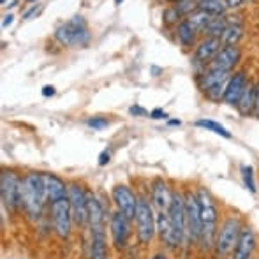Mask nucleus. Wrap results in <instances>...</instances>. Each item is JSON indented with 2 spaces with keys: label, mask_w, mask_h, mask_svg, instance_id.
Masks as SVG:
<instances>
[{
  "label": "nucleus",
  "mask_w": 259,
  "mask_h": 259,
  "mask_svg": "<svg viewBox=\"0 0 259 259\" xmlns=\"http://www.w3.org/2000/svg\"><path fill=\"white\" fill-rule=\"evenodd\" d=\"M48 199L46 196L45 177L41 173H28L21 178L20 184V206L27 211L32 221H37L42 213V208Z\"/></svg>",
  "instance_id": "obj_1"
},
{
  "label": "nucleus",
  "mask_w": 259,
  "mask_h": 259,
  "mask_svg": "<svg viewBox=\"0 0 259 259\" xmlns=\"http://www.w3.org/2000/svg\"><path fill=\"white\" fill-rule=\"evenodd\" d=\"M196 196H198L199 211H201V240L199 243H201L203 250H211L215 247V238H217V205L206 187H199Z\"/></svg>",
  "instance_id": "obj_2"
},
{
  "label": "nucleus",
  "mask_w": 259,
  "mask_h": 259,
  "mask_svg": "<svg viewBox=\"0 0 259 259\" xmlns=\"http://www.w3.org/2000/svg\"><path fill=\"white\" fill-rule=\"evenodd\" d=\"M240 233H242V222L238 217H228L221 229L217 231V238H215V252L217 256L226 257L235 250L236 243H238Z\"/></svg>",
  "instance_id": "obj_3"
},
{
  "label": "nucleus",
  "mask_w": 259,
  "mask_h": 259,
  "mask_svg": "<svg viewBox=\"0 0 259 259\" xmlns=\"http://www.w3.org/2000/svg\"><path fill=\"white\" fill-rule=\"evenodd\" d=\"M55 37L60 45L65 46H85L90 41V34L87 32V25L81 16H76L69 23L58 27Z\"/></svg>",
  "instance_id": "obj_4"
},
{
  "label": "nucleus",
  "mask_w": 259,
  "mask_h": 259,
  "mask_svg": "<svg viewBox=\"0 0 259 259\" xmlns=\"http://www.w3.org/2000/svg\"><path fill=\"white\" fill-rule=\"evenodd\" d=\"M20 184L21 178L14 171L4 169L0 175V196H2V206L13 213L20 206Z\"/></svg>",
  "instance_id": "obj_5"
},
{
  "label": "nucleus",
  "mask_w": 259,
  "mask_h": 259,
  "mask_svg": "<svg viewBox=\"0 0 259 259\" xmlns=\"http://www.w3.org/2000/svg\"><path fill=\"white\" fill-rule=\"evenodd\" d=\"M134 221H136V233H138L140 242L148 243L155 233V219H154V215H152L150 205H148L145 198H138Z\"/></svg>",
  "instance_id": "obj_6"
},
{
  "label": "nucleus",
  "mask_w": 259,
  "mask_h": 259,
  "mask_svg": "<svg viewBox=\"0 0 259 259\" xmlns=\"http://www.w3.org/2000/svg\"><path fill=\"white\" fill-rule=\"evenodd\" d=\"M67 199L71 206L72 221L78 226L89 224V201H87V192L79 184H71L67 187Z\"/></svg>",
  "instance_id": "obj_7"
},
{
  "label": "nucleus",
  "mask_w": 259,
  "mask_h": 259,
  "mask_svg": "<svg viewBox=\"0 0 259 259\" xmlns=\"http://www.w3.org/2000/svg\"><path fill=\"white\" fill-rule=\"evenodd\" d=\"M167 215H169L171 224L175 228L178 247L184 245L185 240L189 238V233H187V221H185V198L180 192H173V201H171V208L167 211Z\"/></svg>",
  "instance_id": "obj_8"
},
{
  "label": "nucleus",
  "mask_w": 259,
  "mask_h": 259,
  "mask_svg": "<svg viewBox=\"0 0 259 259\" xmlns=\"http://www.w3.org/2000/svg\"><path fill=\"white\" fill-rule=\"evenodd\" d=\"M185 198V221H187V233L192 243H199L201 240V211H199L198 196L187 192Z\"/></svg>",
  "instance_id": "obj_9"
},
{
  "label": "nucleus",
  "mask_w": 259,
  "mask_h": 259,
  "mask_svg": "<svg viewBox=\"0 0 259 259\" xmlns=\"http://www.w3.org/2000/svg\"><path fill=\"white\" fill-rule=\"evenodd\" d=\"M50 210H52V222L53 229L60 238H67L71 235V206H69V199H58L55 203H50Z\"/></svg>",
  "instance_id": "obj_10"
},
{
  "label": "nucleus",
  "mask_w": 259,
  "mask_h": 259,
  "mask_svg": "<svg viewBox=\"0 0 259 259\" xmlns=\"http://www.w3.org/2000/svg\"><path fill=\"white\" fill-rule=\"evenodd\" d=\"M113 201L118 206V211H122L127 219H134L138 198H134L133 191L127 185H116L113 189Z\"/></svg>",
  "instance_id": "obj_11"
},
{
  "label": "nucleus",
  "mask_w": 259,
  "mask_h": 259,
  "mask_svg": "<svg viewBox=\"0 0 259 259\" xmlns=\"http://www.w3.org/2000/svg\"><path fill=\"white\" fill-rule=\"evenodd\" d=\"M242 52L238 46H224L219 50V53L211 58V62L208 64V69H222V71H231L236 64L240 62Z\"/></svg>",
  "instance_id": "obj_12"
},
{
  "label": "nucleus",
  "mask_w": 259,
  "mask_h": 259,
  "mask_svg": "<svg viewBox=\"0 0 259 259\" xmlns=\"http://www.w3.org/2000/svg\"><path fill=\"white\" fill-rule=\"evenodd\" d=\"M247 81H249V79H247V76H245V72H243V71L233 74L231 78L228 79V83H226L224 96H222V103H226L229 106H236L240 96H242V92H243V89H245Z\"/></svg>",
  "instance_id": "obj_13"
},
{
  "label": "nucleus",
  "mask_w": 259,
  "mask_h": 259,
  "mask_svg": "<svg viewBox=\"0 0 259 259\" xmlns=\"http://www.w3.org/2000/svg\"><path fill=\"white\" fill-rule=\"evenodd\" d=\"M111 235L116 249H123L127 245V238L131 235V226L129 219L122 211H116V213L111 215Z\"/></svg>",
  "instance_id": "obj_14"
},
{
  "label": "nucleus",
  "mask_w": 259,
  "mask_h": 259,
  "mask_svg": "<svg viewBox=\"0 0 259 259\" xmlns=\"http://www.w3.org/2000/svg\"><path fill=\"white\" fill-rule=\"evenodd\" d=\"M256 250V233L252 228H242L238 243L233 250V259H252Z\"/></svg>",
  "instance_id": "obj_15"
},
{
  "label": "nucleus",
  "mask_w": 259,
  "mask_h": 259,
  "mask_svg": "<svg viewBox=\"0 0 259 259\" xmlns=\"http://www.w3.org/2000/svg\"><path fill=\"white\" fill-rule=\"evenodd\" d=\"M152 199H154V205L157 206L159 211H169L171 201H173V192L169 191V187L166 185V182L157 178L154 182V189H152Z\"/></svg>",
  "instance_id": "obj_16"
},
{
  "label": "nucleus",
  "mask_w": 259,
  "mask_h": 259,
  "mask_svg": "<svg viewBox=\"0 0 259 259\" xmlns=\"http://www.w3.org/2000/svg\"><path fill=\"white\" fill-rule=\"evenodd\" d=\"M90 259H108V247H106L104 226L90 228Z\"/></svg>",
  "instance_id": "obj_17"
},
{
  "label": "nucleus",
  "mask_w": 259,
  "mask_h": 259,
  "mask_svg": "<svg viewBox=\"0 0 259 259\" xmlns=\"http://www.w3.org/2000/svg\"><path fill=\"white\" fill-rule=\"evenodd\" d=\"M229 72H231V71H222V69H208L205 74L198 79L199 89H201L203 92H210V90L215 89V87L224 85V83H228V79H229Z\"/></svg>",
  "instance_id": "obj_18"
},
{
  "label": "nucleus",
  "mask_w": 259,
  "mask_h": 259,
  "mask_svg": "<svg viewBox=\"0 0 259 259\" xmlns=\"http://www.w3.org/2000/svg\"><path fill=\"white\" fill-rule=\"evenodd\" d=\"M45 177V185H46V196H48L50 203H55L58 199L67 198V187L58 177H55L52 173H42Z\"/></svg>",
  "instance_id": "obj_19"
},
{
  "label": "nucleus",
  "mask_w": 259,
  "mask_h": 259,
  "mask_svg": "<svg viewBox=\"0 0 259 259\" xmlns=\"http://www.w3.org/2000/svg\"><path fill=\"white\" fill-rule=\"evenodd\" d=\"M157 228H159L160 238H162V242L166 243L167 247H171V249L178 247L175 228H173V224H171V219L166 211H159V215H157Z\"/></svg>",
  "instance_id": "obj_20"
},
{
  "label": "nucleus",
  "mask_w": 259,
  "mask_h": 259,
  "mask_svg": "<svg viewBox=\"0 0 259 259\" xmlns=\"http://www.w3.org/2000/svg\"><path fill=\"white\" fill-rule=\"evenodd\" d=\"M222 42L219 37H206L205 41H201L198 45V48H196V60L198 62H208L211 60V58L215 57V55L219 53V50H221Z\"/></svg>",
  "instance_id": "obj_21"
},
{
  "label": "nucleus",
  "mask_w": 259,
  "mask_h": 259,
  "mask_svg": "<svg viewBox=\"0 0 259 259\" xmlns=\"http://www.w3.org/2000/svg\"><path fill=\"white\" fill-rule=\"evenodd\" d=\"M254 101H256V85L250 81H247L245 89H243L242 96H240L238 103H236V108H238L240 115L247 116L254 113Z\"/></svg>",
  "instance_id": "obj_22"
},
{
  "label": "nucleus",
  "mask_w": 259,
  "mask_h": 259,
  "mask_svg": "<svg viewBox=\"0 0 259 259\" xmlns=\"http://www.w3.org/2000/svg\"><path fill=\"white\" fill-rule=\"evenodd\" d=\"M242 37H243L242 25H229V27H226V30L222 32V35L219 39H221V42L224 46H236L242 41Z\"/></svg>",
  "instance_id": "obj_23"
},
{
  "label": "nucleus",
  "mask_w": 259,
  "mask_h": 259,
  "mask_svg": "<svg viewBox=\"0 0 259 259\" xmlns=\"http://www.w3.org/2000/svg\"><path fill=\"white\" fill-rule=\"evenodd\" d=\"M213 14L206 13V11H201L198 9L196 13H192L191 16H189V23H191V27L194 28L196 32H205V28L210 25V21L213 20Z\"/></svg>",
  "instance_id": "obj_24"
},
{
  "label": "nucleus",
  "mask_w": 259,
  "mask_h": 259,
  "mask_svg": "<svg viewBox=\"0 0 259 259\" xmlns=\"http://www.w3.org/2000/svg\"><path fill=\"white\" fill-rule=\"evenodd\" d=\"M196 34H198V32H196L194 28L191 27V23H189L187 20L180 21V23H178L177 37H178V41H180L184 46H191L192 42H194V39H196Z\"/></svg>",
  "instance_id": "obj_25"
},
{
  "label": "nucleus",
  "mask_w": 259,
  "mask_h": 259,
  "mask_svg": "<svg viewBox=\"0 0 259 259\" xmlns=\"http://www.w3.org/2000/svg\"><path fill=\"white\" fill-rule=\"evenodd\" d=\"M228 23H226V18L224 16H215L213 20L210 21V25L205 28V34L208 37H221L222 32L226 30Z\"/></svg>",
  "instance_id": "obj_26"
},
{
  "label": "nucleus",
  "mask_w": 259,
  "mask_h": 259,
  "mask_svg": "<svg viewBox=\"0 0 259 259\" xmlns=\"http://www.w3.org/2000/svg\"><path fill=\"white\" fill-rule=\"evenodd\" d=\"M199 9L206 11L213 16H224V11L228 7H226L224 0H206V2H199Z\"/></svg>",
  "instance_id": "obj_27"
},
{
  "label": "nucleus",
  "mask_w": 259,
  "mask_h": 259,
  "mask_svg": "<svg viewBox=\"0 0 259 259\" xmlns=\"http://www.w3.org/2000/svg\"><path fill=\"white\" fill-rule=\"evenodd\" d=\"M196 125L198 127H203V129H208V131H211V133H215V134H219V136H222V138H231V133H229L226 127H222L221 123H217V122H213V120H198L196 122Z\"/></svg>",
  "instance_id": "obj_28"
},
{
  "label": "nucleus",
  "mask_w": 259,
  "mask_h": 259,
  "mask_svg": "<svg viewBox=\"0 0 259 259\" xmlns=\"http://www.w3.org/2000/svg\"><path fill=\"white\" fill-rule=\"evenodd\" d=\"M175 7H177L180 16H191L192 13L199 9V0H180Z\"/></svg>",
  "instance_id": "obj_29"
},
{
  "label": "nucleus",
  "mask_w": 259,
  "mask_h": 259,
  "mask_svg": "<svg viewBox=\"0 0 259 259\" xmlns=\"http://www.w3.org/2000/svg\"><path fill=\"white\" fill-rule=\"evenodd\" d=\"M242 177H243V184L249 189V192L256 194L257 187H256V180H254V167L252 166H243L242 167Z\"/></svg>",
  "instance_id": "obj_30"
},
{
  "label": "nucleus",
  "mask_w": 259,
  "mask_h": 259,
  "mask_svg": "<svg viewBox=\"0 0 259 259\" xmlns=\"http://www.w3.org/2000/svg\"><path fill=\"white\" fill-rule=\"evenodd\" d=\"M178 20H180V14H178L177 7H169V9L164 11V21H166L167 25L177 23Z\"/></svg>",
  "instance_id": "obj_31"
},
{
  "label": "nucleus",
  "mask_w": 259,
  "mask_h": 259,
  "mask_svg": "<svg viewBox=\"0 0 259 259\" xmlns=\"http://www.w3.org/2000/svg\"><path fill=\"white\" fill-rule=\"evenodd\" d=\"M87 125L92 127V129H96V131H101L108 125V120L103 118V116H96V118H90L89 122H87Z\"/></svg>",
  "instance_id": "obj_32"
},
{
  "label": "nucleus",
  "mask_w": 259,
  "mask_h": 259,
  "mask_svg": "<svg viewBox=\"0 0 259 259\" xmlns=\"http://www.w3.org/2000/svg\"><path fill=\"white\" fill-rule=\"evenodd\" d=\"M129 113H131V115H134V116H143V115H147V111H145V109L141 108V106H131Z\"/></svg>",
  "instance_id": "obj_33"
},
{
  "label": "nucleus",
  "mask_w": 259,
  "mask_h": 259,
  "mask_svg": "<svg viewBox=\"0 0 259 259\" xmlns=\"http://www.w3.org/2000/svg\"><path fill=\"white\" fill-rule=\"evenodd\" d=\"M256 118H259V81L256 83V101H254V113Z\"/></svg>",
  "instance_id": "obj_34"
},
{
  "label": "nucleus",
  "mask_w": 259,
  "mask_h": 259,
  "mask_svg": "<svg viewBox=\"0 0 259 259\" xmlns=\"http://www.w3.org/2000/svg\"><path fill=\"white\" fill-rule=\"evenodd\" d=\"M167 116V113L166 111H162V109H154V111L150 113V118H154V120H159V118H166Z\"/></svg>",
  "instance_id": "obj_35"
},
{
  "label": "nucleus",
  "mask_w": 259,
  "mask_h": 259,
  "mask_svg": "<svg viewBox=\"0 0 259 259\" xmlns=\"http://www.w3.org/2000/svg\"><path fill=\"white\" fill-rule=\"evenodd\" d=\"M226 2V7L228 9H236V7H240L243 4V0H224Z\"/></svg>",
  "instance_id": "obj_36"
},
{
  "label": "nucleus",
  "mask_w": 259,
  "mask_h": 259,
  "mask_svg": "<svg viewBox=\"0 0 259 259\" xmlns=\"http://www.w3.org/2000/svg\"><path fill=\"white\" fill-rule=\"evenodd\" d=\"M109 162V152H103V154L99 155V166H106V164Z\"/></svg>",
  "instance_id": "obj_37"
},
{
  "label": "nucleus",
  "mask_w": 259,
  "mask_h": 259,
  "mask_svg": "<svg viewBox=\"0 0 259 259\" xmlns=\"http://www.w3.org/2000/svg\"><path fill=\"white\" fill-rule=\"evenodd\" d=\"M53 94H55V89L52 85H46L45 89H42V96H45V97H52Z\"/></svg>",
  "instance_id": "obj_38"
},
{
  "label": "nucleus",
  "mask_w": 259,
  "mask_h": 259,
  "mask_svg": "<svg viewBox=\"0 0 259 259\" xmlns=\"http://www.w3.org/2000/svg\"><path fill=\"white\" fill-rule=\"evenodd\" d=\"M37 11H39V6H34V7H32V9H28L27 13L23 14V18H25V20H28V18L34 16V14L37 13Z\"/></svg>",
  "instance_id": "obj_39"
},
{
  "label": "nucleus",
  "mask_w": 259,
  "mask_h": 259,
  "mask_svg": "<svg viewBox=\"0 0 259 259\" xmlns=\"http://www.w3.org/2000/svg\"><path fill=\"white\" fill-rule=\"evenodd\" d=\"M13 14H6V16H4V21H2V27L6 28V27H9L11 23H13Z\"/></svg>",
  "instance_id": "obj_40"
},
{
  "label": "nucleus",
  "mask_w": 259,
  "mask_h": 259,
  "mask_svg": "<svg viewBox=\"0 0 259 259\" xmlns=\"http://www.w3.org/2000/svg\"><path fill=\"white\" fill-rule=\"evenodd\" d=\"M154 259H166V256L164 254H157V256H154Z\"/></svg>",
  "instance_id": "obj_41"
},
{
  "label": "nucleus",
  "mask_w": 259,
  "mask_h": 259,
  "mask_svg": "<svg viewBox=\"0 0 259 259\" xmlns=\"http://www.w3.org/2000/svg\"><path fill=\"white\" fill-rule=\"evenodd\" d=\"M171 125H180V122H178V120H171Z\"/></svg>",
  "instance_id": "obj_42"
},
{
  "label": "nucleus",
  "mask_w": 259,
  "mask_h": 259,
  "mask_svg": "<svg viewBox=\"0 0 259 259\" xmlns=\"http://www.w3.org/2000/svg\"><path fill=\"white\" fill-rule=\"evenodd\" d=\"M115 2H116V4H122V2H123V0H115Z\"/></svg>",
  "instance_id": "obj_43"
},
{
  "label": "nucleus",
  "mask_w": 259,
  "mask_h": 259,
  "mask_svg": "<svg viewBox=\"0 0 259 259\" xmlns=\"http://www.w3.org/2000/svg\"><path fill=\"white\" fill-rule=\"evenodd\" d=\"M171 2H180V0H171Z\"/></svg>",
  "instance_id": "obj_44"
},
{
  "label": "nucleus",
  "mask_w": 259,
  "mask_h": 259,
  "mask_svg": "<svg viewBox=\"0 0 259 259\" xmlns=\"http://www.w3.org/2000/svg\"><path fill=\"white\" fill-rule=\"evenodd\" d=\"M27 2H35V0H27Z\"/></svg>",
  "instance_id": "obj_45"
},
{
  "label": "nucleus",
  "mask_w": 259,
  "mask_h": 259,
  "mask_svg": "<svg viewBox=\"0 0 259 259\" xmlns=\"http://www.w3.org/2000/svg\"><path fill=\"white\" fill-rule=\"evenodd\" d=\"M0 2H2V4H6V0H0Z\"/></svg>",
  "instance_id": "obj_46"
},
{
  "label": "nucleus",
  "mask_w": 259,
  "mask_h": 259,
  "mask_svg": "<svg viewBox=\"0 0 259 259\" xmlns=\"http://www.w3.org/2000/svg\"><path fill=\"white\" fill-rule=\"evenodd\" d=\"M199 2H206V0H199Z\"/></svg>",
  "instance_id": "obj_47"
}]
</instances>
